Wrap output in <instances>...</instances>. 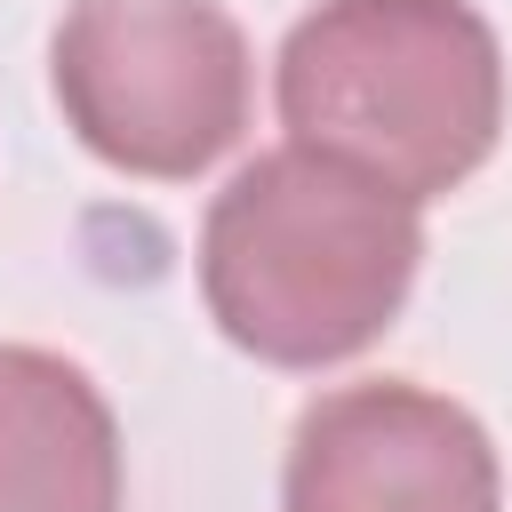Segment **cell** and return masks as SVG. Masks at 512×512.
Masks as SVG:
<instances>
[{
    "mask_svg": "<svg viewBox=\"0 0 512 512\" xmlns=\"http://www.w3.org/2000/svg\"><path fill=\"white\" fill-rule=\"evenodd\" d=\"M416 264V208L304 144L256 152L200 216V304L264 368L368 352L400 320Z\"/></svg>",
    "mask_w": 512,
    "mask_h": 512,
    "instance_id": "cell-1",
    "label": "cell"
},
{
    "mask_svg": "<svg viewBox=\"0 0 512 512\" xmlns=\"http://www.w3.org/2000/svg\"><path fill=\"white\" fill-rule=\"evenodd\" d=\"M288 144L392 200L456 192L504 136V48L472 0H320L272 64Z\"/></svg>",
    "mask_w": 512,
    "mask_h": 512,
    "instance_id": "cell-2",
    "label": "cell"
},
{
    "mask_svg": "<svg viewBox=\"0 0 512 512\" xmlns=\"http://www.w3.org/2000/svg\"><path fill=\"white\" fill-rule=\"evenodd\" d=\"M48 72L64 128L144 184H192L216 168L256 96V56L224 0H72Z\"/></svg>",
    "mask_w": 512,
    "mask_h": 512,
    "instance_id": "cell-3",
    "label": "cell"
},
{
    "mask_svg": "<svg viewBox=\"0 0 512 512\" xmlns=\"http://www.w3.org/2000/svg\"><path fill=\"white\" fill-rule=\"evenodd\" d=\"M280 512H504V464L464 400L368 376L296 416Z\"/></svg>",
    "mask_w": 512,
    "mask_h": 512,
    "instance_id": "cell-4",
    "label": "cell"
},
{
    "mask_svg": "<svg viewBox=\"0 0 512 512\" xmlns=\"http://www.w3.org/2000/svg\"><path fill=\"white\" fill-rule=\"evenodd\" d=\"M128 464L96 376L48 344H0V512H120Z\"/></svg>",
    "mask_w": 512,
    "mask_h": 512,
    "instance_id": "cell-5",
    "label": "cell"
}]
</instances>
